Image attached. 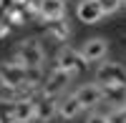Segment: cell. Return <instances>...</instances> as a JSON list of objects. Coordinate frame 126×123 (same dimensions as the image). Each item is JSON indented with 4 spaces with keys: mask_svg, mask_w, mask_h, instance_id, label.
Listing matches in <instances>:
<instances>
[{
    "mask_svg": "<svg viewBox=\"0 0 126 123\" xmlns=\"http://www.w3.org/2000/svg\"><path fill=\"white\" fill-rule=\"evenodd\" d=\"M28 83V68L18 60H0V86L3 88H20Z\"/></svg>",
    "mask_w": 126,
    "mask_h": 123,
    "instance_id": "cell-1",
    "label": "cell"
},
{
    "mask_svg": "<svg viewBox=\"0 0 126 123\" xmlns=\"http://www.w3.org/2000/svg\"><path fill=\"white\" fill-rule=\"evenodd\" d=\"M15 60L23 63L25 68H43L46 50L40 48V43L35 38H28V40H23V43L15 48Z\"/></svg>",
    "mask_w": 126,
    "mask_h": 123,
    "instance_id": "cell-2",
    "label": "cell"
},
{
    "mask_svg": "<svg viewBox=\"0 0 126 123\" xmlns=\"http://www.w3.org/2000/svg\"><path fill=\"white\" fill-rule=\"evenodd\" d=\"M71 80H73V73H68V70H63V68L56 65V68L46 75L43 86H40V93H43V96H56V98H61L63 93H68Z\"/></svg>",
    "mask_w": 126,
    "mask_h": 123,
    "instance_id": "cell-3",
    "label": "cell"
},
{
    "mask_svg": "<svg viewBox=\"0 0 126 123\" xmlns=\"http://www.w3.org/2000/svg\"><path fill=\"white\" fill-rule=\"evenodd\" d=\"M98 86H126V65L116 60H103L93 73Z\"/></svg>",
    "mask_w": 126,
    "mask_h": 123,
    "instance_id": "cell-4",
    "label": "cell"
},
{
    "mask_svg": "<svg viewBox=\"0 0 126 123\" xmlns=\"http://www.w3.org/2000/svg\"><path fill=\"white\" fill-rule=\"evenodd\" d=\"M56 65L76 75V73H81V70H83V65H88V63H86V58L81 55V50L71 48V45H61L58 53H56Z\"/></svg>",
    "mask_w": 126,
    "mask_h": 123,
    "instance_id": "cell-5",
    "label": "cell"
},
{
    "mask_svg": "<svg viewBox=\"0 0 126 123\" xmlns=\"http://www.w3.org/2000/svg\"><path fill=\"white\" fill-rule=\"evenodd\" d=\"M73 96L78 98V103L83 106V111H93L98 103H103V90H101V86L98 83H83V86H78L76 90H73Z\"/></svg>",
    "mask_w": 126,
    "mask_h": 123,
    "instance_id": "cell-6",
    "label": "cell"
},
{
    "mask_svg": "<svg viewBox=\"0 0 126 123\" xmlns=\"http://www.w3.org/2000/svg\"><path fill=\"white\" fill-rule=\"evenodd\" d=\"M56 116H58V98L40 93V98H35V121L50 123Z\"/></svg>",
    "mask_w": 126,
    "mask_h": 123,
    "instance_id": "cell-7",
    "label": "cell"
},
{
    "mask_svg": "<svg viewBox=\"0 0 126 123\" xmlns=\"http://www.w3.org/2000/svg\"><path fill=\"white\" fill-rule=\"evenodd\" d=\"M109 53V40L106 38H88L81 48V55L86 58V63H96V60H103Z\"/></svg>",
    "mask_w": 126,
    "mask_h": 123,
    "instance_id": "cell-8",
    "label": "cell"
},
{
    "mask_svg": "<svg viewBox=\"0 0 126 123\" xmlns=\"http://www.w3.org/2000/svg\"><path fill=\"white\" fill-rule=\"evenodd\" d=\"M76 18L81 20V23H86V25H96V23H101L103 13H101V8H98L96 0H78Z\"/></svg>",
    "mask_w": 126,
    "mask_h": 123,
    "instance_id": "cell-9",
    "label": "cell"
},
{
    "mask_svg": "<svg viewBox=\"0 0 126 123\" xmlns=\"http://www.w3.org/2000/svg\"><path fill=\"white\" fill-rule=\"evenodd\" d=\"M81 113H83V106L78 103V98L73 93H63L58 98V116L63 121H73V118H78Z\"/></svg>",
    "mask_w": 126,
    "mask_h": 123,
    "instance_id": "cell-10",
    "label": "cell"
},
{
    "mask_svg": "<svg viewBox=\"0 0 126 123\" xmlns=\"http://www.w3.org/2000/svg\"><path fill=\"white\" fill-rule=\"evenodd\" d=\"M38 15L43 20H56L66 15V0H38Z\"/></svg>",
    "mask_w": 126,
    "mask_h": 123,
    "instance_id": "cell-11",
    "label": "cell"
},
{
    "mask_svg": "<svg viewBox=\"0 0 126 123\" xmlns=\"http://www.w3.org/2000/svg\"><path fill=\"white\" fill-rule=\"evenodd\" d=\"M46 35L53 38V40H61V43H66L71 38V25L66 18H56V20H46Z\"/></svg>",
    "mask_w": 126,
    "mask_h": 123,
    "instance_id": "cell-12",
    "label": "cell"
},
{
    "mask_svg": "<svg viewBox=\"0 0 126 123\" xmlns=\"http://www.w3.org/2000/svg\"><path fill=\"white\" fill-rule=\"evenodd\" d=\"M15 121H18V123H30V121H35V100H28V98L15 100Z\"/></svg>",
    "mask_w": 126,
    "mask_h": 123,
    "instance_id": "cell-13",
    "label": "cell"
},
{
    "mask_svg": "<svg viewBox=\"0 0 126 123\" xmlns=\"http://www.w3.org/2000/svg\"><path fill=\"white\" fill-rule=\"evenodd\" d=\"M103 90V100L113 108V106H126V86H101Z\"/></svg>",
    "mask_w": 126,
    "mask_h": 123,
    "instance_id": "cell-14",
    "label": "cell"
},
{
    "mask_svg": "<svg viewBox=\"0 0 126 123\" xmlns=\"http://www.w3.org/2000/svg\"><path fill=\"white\" fill-rule=\"evenodd\" d=\"M0 121L3 123H13L15 121V100L13 98H3L0 100Z\"/></svg>",
    "mask_w": 126,
    "mask_h": 123,
    "instance_id": "cell-15",
    "label": "cell"
},
{
    "mask_svg": "<svg viewBox=\"0 0 126 123\" xmlns=\"http://www.w3.org/2000/svg\"><path fill=\"white\" fill-rule=\"evenodd\" d=\"M96 3H98L103 15H113V13H119L124 8V0H96Z\"/></svg>",
    "mask_w": 126,
    "mask_h": 123,
    "instance_id": "cell-16",
    "label": "cell"
},
{
    "mask_svg": "<svg viewBox=\"0 0 126 123\" xmlns=\"http://www.w3.org/2000/svg\"><path fill=\"white\" fill-rule=\"evenodd\" d=\"M109 123H126V106H113L109 113H106Z\"/></svg>",
    "mask_w": 126,
    "mask_h": 123,
    "instance_id": "cell-17",
    "label": "cell"
},
{
    "mask_svg": "<svg viewBox=\"0 0 126 123\" xmlns=\"http://www.w3.org/2000/svg\"><path fill=\"white\" fill-rule=\"evenodd\" d=\"M86 123H109V121H106V116H103V113H96V111H93V113L86 118Z\"/></svg>",
    "mask_w": 126,
    "mask_h": 123,
    "instance_id": "cell-18",
    "label": "cell"
},
{
    "mask_svg": "<svg viewBox=\"0 0 126 123\" xmlns=\"http://www.w3.org/2000/svg\"><path fill=\"white\" fill-rule=\"evenodd\" d=\"M124 8H126V0H124Z\"/></svg>",
    "mask_w": 126,
    "mask_h": 123,
    "instance_id": "cell-19",
    "label": "cell"
},
{
    "mask_svg": "<svg viewBox=\"0 0 126 123\" xmlns=\"http://www.w3.org/2000/svg\"><path fill=\"white\" fill-rule=\"evenodd\" d=\"M0 123H3V121H0Z\"/></svg>",
    "mask_w": 126,
    "mask_h": 123,
    "instance_id": "cell-20",
    "label": "cell"
}]
</instances>
